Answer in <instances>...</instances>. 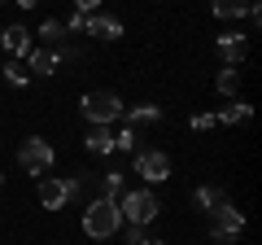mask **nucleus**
Wrapping results in <instances>:
<instances>
[{"instance_id": "f257e3e1", "label": "nucleus", "mask_w": 262, "mask_h": 245, "mask_svg": "<svg viewBox=\"0 0 262 245\" xmlns=\"http://www.w3.org/2000/svg\"><path fill=\"white\" fill-rule=\"evenodd\" d=\"M118 223H122L118 201H110V197H92V201H88V210H83V232H88V236L105 241V236L118 232Z\"/></svg>"}, {"instance_id": "f03ea898", "label": "nucleus", "mask_w": 262, "mask_h": 245, "mask_svg": "<svg viewBox=\"0 0 262 245\" xmlns=\"http://www.w3.org/2000/svg\"><path fill=\"white\" fill-rule=\"evenodd\" d=\"M158 210H162V201L153 197L149 189H136V193H122V197H118V215L127 219V223H136V228L153 223V219H158Z\"/></svg>"}, {"instance_id": "7ed1b4c3", "label": "nucleus", "mask_w": 262, "mask_h": 245, "mask_svg": "<svg viewBox=\"0 0 262 245\" xmlns=\"http://www.w3.org/2000/svg\"><path fill=\"white\" fill-rule=\"evenodd\" d=\"M210 219H214V228H210V236H214V245H236L241 241V232H245V215L227 201V206H219V210H210Z\"/></svg>"}, {"instance_id": "20e7f679", "label": "nucleus", "mask_w": 262, "mask_h": 245, "mask_svg": "<svg viewBox=\"0 0 262 245\" xmlns=\"http://www.w3.org/2000/svg\"><path fill=\"white\" fill-rule=\"evenodd\" d=\"M79 110H83V118L92 122V127H105V122H114V118L122 114V101H118L114 92H88Z\"/></svg>"}, {"instance_id": "39448f33", "label": "nucleus", "mask_w": 262, "mask_h": 245, "mask_svg": "<svg viewBox=\"0 0 262 245\" xmlns=\"http://www.w3.org/2000/svg\"><path fill=\"white\" fill-rule=\"evenodd\" d=\"M79 193H83V179H39V206L44 210H61Z\"/></svg>"}, {"instance_id": "423d86ee", "label": "nucleus", "mask_w": 262, "mask_h": 245, "mask_svg": "<svg viewBox=\"0 0 262 245\" xmlns=\"http://www.w3.org/2000/svg\"><path fill=\"white\" fill-rule=\"evenodd\" d=\"M18 162L27 167V175H44V171L53 167V145H48V140H39V136H31V140H22Z\"/></svg>"}, {"instance_id": "0eeeda50", "label": "nucleus", "mask_w": 262, "mask_h": 245, "mask_svg": "<svg viewBox=\"0 0 262 245\" xmlns=\"http://www.w3.org/2000/svg\"><path fill=\"white\" fill-rule=\"evenodd\" d=\"M136 175H144L149 184H162V179L170 175V158L158 149H140L136 153Z\"/></svg>"}, {"instance_id": "6e6552de", "label": "nucleus", "mask_w": 262, "mask_h": 245, "mask_svg": "<svg viewBox=\"0 0 262 245\" xmlns=\"http://www.w3.org/2000/svg\"><path fill=\"white\" fill-rule=\"evenodd\" d=\"M214 18H258V0H214Z\"/></svg>"}, {"instance_id": "1a4fd4ad", "label": "nucleus", "mask_w": 262, "mask_h": 245, "mask_svg": "<svg viewBox=\"0 0 262 245\" xmlns=\"http://www.w3.org/2000/svg\"><path fill=\"white\" fill-rule=\"evenodd\" d=\"M83 31H88V35H96V39H118V35H122V22H118V18H101V13H92Z\"/></svg>"}, {"instance_id": "9d476101", "label": "nucleus", "mask_w": 262, "mask_h": 245, "mask_svg": "<svg viewBox=\"0 0 262 245\" xmlns=\"http://www.w3.org/2000/svg\"><path fill=\"white\" fill-rule=\"evenodd\" d=\"M0 44L9 48V53H18V57L31 53V35H27V27H5V31H0Z\"/></svg>"}, {"instance_id": "9b49d317", "label": "nucleus", "mask_w": 262, "mask_h": 245, "mask_svg": "<svg viewBox=\"0 0 262 245\" xmlns=\"http://www.w3.org/2000/svg\"><path fill=\"white\" fill-rule=\"evenodd\" d=\"M57 66H61V57L48 53V48H44V53H27V70H31V75H53Z\"/></svg>"}, {"instance_id": "f8f14e48", "label": "nucleus", "mask_w": 262, "mask_h": 245, "mask_svg": "<svg viewBox=\"0 0 262 245\" xmlns=\"http://www.w3.org/2000/svg\"><path fill=\"white\" fill-rule=\"evenodd\" d=\"M219 57H223L227 66H236L245 57V35H219Z\"/></svg>"}, {"instance_id": "ddd939ff", "label": "nucleus", "mask_w": 262, "mask_h": 245, "mask_svg": "<svg viewBox=\"0 0 262 245\" xmlns=\"http://www.w3.org/2000/svg\"><path fill=\"white\" fill-rule=\"evenodd\" d=\"M214 118L232 127V122H249V118H253V110H249V105H245V101H232V105H223V110H219Z\"/></svg>"}, {"instance_id": "4468645a", "label": "nucleus", "mask_w": 262, "mask_h": 245, "mask_svg": "<svg viewBox=\"0 0 262 245\" xmlns=\"http://www.w3.org/2000/svg\"><path fill=\"white\" fill-rule=\"evenodd\" d=\"M158 118H162V110H158V105H131L127 127H149V122H158Z\"/></svg>"}, {"instance_id": "2eb2a0df", "label": "nucleus", "mask_w": 262, "mask_h": 245, "mask_svg": "<svg viewBox=\"0 0 262 245\" xmlns=\"http://www.w3.org/2000/svg\"><path fill=\"white\" fill-rule=\"evenodd\" d=\"M214 88H219V92H223V96H236V92H241V70H236V66H227V70H219V79H214Z\"/></svg>"}, {"instance_id": "dca6fc26", "label": "nucleus", "mask_w": 262, "mask_h": 245, "mask_svg": "<svg viewBox=\"0 0 262 245\" xmlns=\"http://www.w3.org/2000/svg\"><path fill=\"white\" fill-rule=\"evenodd\" d=\"M88 153H114V136L105 132V127H92V136H88Z\"/></svg>"}, {"instance_id": "f3484780", "label": "nucleus", "mask_w": 262, "mask_h": 245, "mask_svg": "<svg viewBox=\"0 0 262 245\" xmlns=\"http://www.w3.org/2000/svg\"><path fill=\"white\" fill-rule=\"evenodd\" d=\"M96 197H110V201H118V197H122V171H105L101 193H96Z\"/></svg>"}, {"instance_id": "a211bd4d", "label": "nucleus", "mask_w": 262, "mask_h": 245, "mask_svg": "<svg viewBox=\"0 0 262 245\" xmlns=\"http://www.w3.org/2000/svg\"><path fill=\"white\" fill-rule=\"evenodd\" d=\"M196 206L201 210H219V206H227V193L223 189H196Z\"/></svg>"}, {"instance_id": "6ab92c4d", "label": "nucleus", "mask_w": 262, "mask_h": 245, "mask_svg": "<svg viewBox=\"0 0 262 245\" xmlns=\"http://www.w3.org/2000/svg\"><path fill=\"white\" fill-rule=\"evenodd\" d=\"M114 149H140V136H136V127H122V132L118 136H114Z\"/></svg>"}, {"instance_id": "aec40b11", "label": "nucleus", "mask_w": 262, "mask_h": 245, "mask_svg": "<svg viewBox=\"0 0 262 245\" xmlns=\"http://www.w3.org/2000/svg\"><path fill=\"white\" fill-rule=\"evenodd\" d=\"M5 79H9V84H27V79H31V70H27V62H9V66H5Z\"/></svg>"}, {"instance_id": "412c9836", "label": "nucleus", "mask_w": 262, "mask_h": 245, "mask_svg": "<svg viewBox=\"0 0 262 245\" xmlns=\"http://www.w3.org/2000/svg\"><path fill=\"white\" fill-rule=\"evenodd\" d=\"M39 35H44V39H61V35H66V27H61L57 18H48L44 27H39Z\"/></svg>"}, {"instance_id": "4be33fe9", "label": "nucleus", "mask_w": 262, "mask_h": 245, "mask_svg": "<svg viewBox=\"0 0 262 245\" xmlns=\"http://www.w3.org/2000/svg\"><path fill=\"white\" fill-rule=\"evenodd\" d=\"M61 27H66V31H83V27H88V13H70Z\"/></svg>"}, {"instance_id": "5701e85b", "label": "nucleus", "mask_w": 262, "mask_h": 245, "mask_svg": "<svg viewBox=\"0 0 262 245\" xmlns=\"http://www.w3.org/2000/svg\"><path fill=\"white\" fill-rule=\"evenodd\" d=\"M214 114H196V118H192V132H206V127H214Z\"/></svg>"}, {"instance_id": "b1692460", "label": "nucleus", "mask_w": 262, "mask_h": 245, "mask_svg": "<svg viewBox=\"0 0 262 245\" xmlns=\"http://www.w3.org/2000/svg\"><path fill=\"white\" fill-rule=\"evenodd\" d=\"M127 241H131V245H140V241H149V236H144V228H136V223H127Z\"/></svg>"}, {"instance_id": "393cba45", "label": "nucleus", "mask_w": 262, "mask_h": 245, "mask_svg": "<svg viewBox=\"0 0 262 245\" xmlns=\"http://www.w3.org/2000/svg\"><path fill=\"white\" fill-rule=\"evenodd\" d=\"M75 5H79V13H92L96 5H101V0H75Z\"/></svg>"}, {"instance_id": "a878e982", "label": "nucleus", "mask_w": 262, "mask_h": 245, "mask_svg": "<svg viewBox=\"0 0 262 245\" xmlns=\"http://www.w3.org/2000/svg\"><path fill=\"white\" fill-rule=\"evenodd\" d=\"M13 5H22V9H35V5H39V0H13Z\"/></svg>"}, {"instance_id": "bb28decb", "label": "nucleus", "mask_w": 262, "mask_h": 245, "mask_svg": "<svg viewBox=\"0 0 262 245\" xmlns=\"http://www.w3.org/2000/svg\"><path fill=\"white\" fill-rule=\"evenodd\" d=\"M140 245H166V241H140Z\"/></svg>"}, {"instance_id": "cd10ccee", "label": "nucleus", "mask_w": 262, "mask_h": 245, "mask_svg": "<svg viewBox=\"0 0 262 245\" xmlns=\"http://www.w3.org/2000/svg\"><path fill=\"white\" fill-rule=\"evenodd\" d=\"M0 189H5V175H0Z\"/></svg>"}]
</instances>
